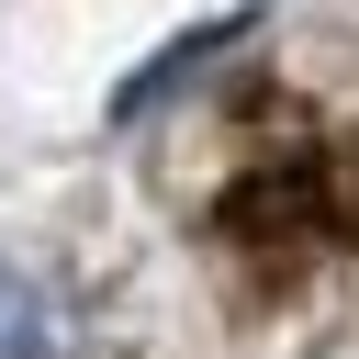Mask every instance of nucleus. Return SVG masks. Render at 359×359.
Returning a JSON list of instances; mask_svg holds the SVG:
<instances>
[{
    "instance_id": "f257e3e1",
    "label": "nucleus",
    "mask_w": 359,
    "mask_h": 359,
    "mask_svg": "<svg viewBox=\"0 0 359 359\" xmlns=\"http://www.w3.org/2000/svg\"><path fill=\"white\" fill-rule=\"evenodd\" d=\"M0 359H56V292L0 258Z\"/></svg>"
}]
</instances>
